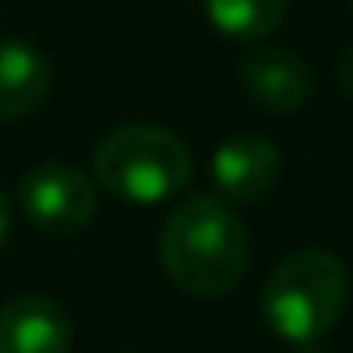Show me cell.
I'll list each match as a JSON object with an SVG mask.
<instances>
[{"mask_svg":"<svg viewBox=\"0 0 353 353\" xmlns=\"http://www.w3.org/2000/svg\"><path fill=\"white\" fill-rule=\"evenodd\" d=\"M158 258L179 291L196 299H221L245 279L250 237L229 200L192 196L166 216L158 233Z\"/></svg>","mask_w":353,"mask_h":353,"instance_id":"1","label":"cell"},{"mask_svg":"<svg viewBox=\"0 0 353 353\" xmlns=\"http://www.w3.org/2000/svg\"><path fill=\"white\" fill-rule=\"evenodd\" d=\"M349 274L328 250L287 254L262 287V320L291 345H316L345 312Z\"/></svg>","mask_w":353,"mask_h":353,"instance_id":"2","label":"cell"},{"mask_svg":"<svg viewBox=\"0 0 353 353\" xmlns=\"http://www.w3.org/2000/svg\"><path fill=\"white\" fill-rule=\"evenodd\" d=\"M299 353H324V349H316V345H299Z\"/></svg>","mask_w":353,"mask_h":353,"instance_id":"12","label":"cell"},{"mask_svg":"<svg viewBox=\"0 0 353 353\" xmlns=\"http://www.w3.org/2000/svg\"><path fill=\"white\" fill-rule=\"evenodd\" d=\"M92 170L129 204H162L192 183V150L162 125H117L100 137Z\"/></svg>","mask_w":353,"mask_h":353,"instance_id":"3","label":"cell"},{"mask_svg":"<svg viewBox=\"0 0 353 353\" xmlns=\"http://www.w3.org/2000/svg\"><path fill=\"white\" fill-rule=\"evenodd\" d=\"M50 83H54V67L34 42L21 38L0 42V125L21 121L34 108H42Z\"/></svg>","mask_w":353,"mask_h":353,"instance_id":"8","label":"cell"},{"mask_svg":"<svg viewBox=\"0 0 353 353\" xmlns=\"http://www.w3.org/2000/svg\"><path fill=\"white\" fill-rule=\"evenodd\" d=\"M279 145L258 133H233L212 154V183L229 204H258L279 183Z\"/></svg>","mask_w":353,"mask_h":353,"instance_id":"5","label":"cell"},{"mask_svg":"<svg viewBox=\"0 0 353 353\" xmlns=\"http://www.w3.org/2000/svg\"><path fill=\"white\" fill-rule=\"evenodd\" d=\"M241 88L266 112H299L312 100V71L283 46H254L241 59Z\"/></svg>","mask_w":353,"mask_h":353,"instance_id":"6","label":"cell"},{"mask_svg":"<svg viewBox=\"0 0 353 353\" xmlns=\"http://www.w3.org/2000/svg\"><path fill=\"white\" fill-rule=\"evenodd\" d=\"M75 324L50 295H17L0 307V353H71Z\"/></svg>","mask_w":353,"mask_h":353,"instance_id":"7","label":"cell"},{"mask_svg":"<svg viewBox=\"0 0 353 353\" xmlns=\"http://www.w3.org/2000/svg\"><path fill=\"white\" fill-rule=\"evenodd\" d=\"M96 183L71 162H38L17 183V208L26 221L50 237H71L96 216Z\"/></svg>","mask_w":353,"mask_h":353,"instance_id":"4","label":"cell"},{"mask_svg":"<svg viewBox=\"0 0 353 353\" xmlns=\"http://www.w3.org/2000/svg\"><path fill=\"white\" fill-rule=\"evenodd\" d=\"M5 237H9V196L0 192V245H5Z\"/></svg>","mask_w":353,"mask_h":353,"instance_id":"11","label":"cell"},{"mask_svg":"<svg viewBox=\"0 0 353 353\" xmlns=\"http://www.w3.org/2000/svg\"><path fill=\"white\" fill-rule=\"evenodd\" d=\"M204 13L233 42H266L287 17V0H204Z\"/></svg>","mask_w":353,"mask_h":353,"instance_id":"9","label":"cell"},{"mask_svg":"<svg viewBox=\"0 0 353 353\" xmlns=\"http://www.w3.org/2000/svg\"><path fill=\"white\" fill-rule=\"evenodd\" d=\"M336 79H341L345 96H353V42L345 46V54H341V63H336Z\"/></svg>","mask_w":353,"mask_h":353,"instance_id":"10","label":"cell"}]
</instances>
